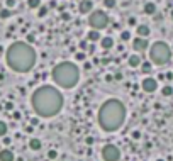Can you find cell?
<instances>
[{
	"instance_id": "cell-11",
	"label": "cell",
	"mask_w": 173,
	"mask_h": 161,
	"mask_svg": "<svg viewBox=\"0 0 173 161\" xmlns=\"http://www.w3.org/2000/svg\"><path fill=\"white\" fill-rule=\"evenodd\" d=\"M100 46H102L105 51H109V49L114 48V39H112L111 36H105V37H100Z\"/></svg>"
},
{
	"instance_id": "cell-1",
	"label": "cell",
	"mask_w": 173,
	"mask_h": 161,
	"mask_svg": "<svg viewBox=\"0 0 173 161\" xmlns=\"http://www.w3.org/2000/svg\"><path fill=\"white\" fill-rule=\"evenodd\" d=\"M65 99L63 93L53 85H43V87L36 88L34 93L31 95V105H32L34 112L43 119L55 117L61 112Z\"/></svg>"
},
{
	"instance_id": "cell-30",
	"label": "cell",
	"mask_w": 173,
	"mask_h": 161,
	"mask_svg": "<svg viewBox=\"0 0 173 161\" xmlns=\"http://www.w3.org/2000/svg\"><path fill=\"white\" fill-rule=\"evenodd\" d=\"M139 137H141V132L139 131H134L133 132V139H139Z\"/></svg>"
},
{
	"instance_id": "cell-23",
	"label": "cell",
	"mask_w": 173,
	"mask_h": 161,
	"mask_svg": "<svg viewBox=\"0 0 173 161\" xmlns=\"http://www.w3.org/2000/svg\"><path fill=\"white\" fill-rule=\"evenodd\" d=\"M85 58H87V54H85L83 51H78L77 54H75V59H77V61H85Z\"/></svg>"
},
{
	"instance_id": "cell-19",
	"label": "cell",
	"mask_w": 173,
	"mask_h": 161,
	"mask_svg": "<svg viewBox=\"0 0 173 161\" xmlns=\"http://www.w3.org/2000/svg\"><path fill=\"white\" fill-rule=\"evenodd\" d=\"M161 95H163V97H171V95H173V88L170 87V85L163 87V88H161Z\"/></svg>"
},
{
	"instance_id": "cell-21",
	"label": "cell",
	"mask_w": 173,
	"mask_h": 161,
	"mask_svg": "<svg viewBox=\"0 0 173 161\" xmlns=\"http://www.w3.org/2000/svg\"><path fill=\"white\" fill-rule=\"evenodd\" d=\"M7 131H9L7 124H5L4 121H0V137H4V136L7 134Z\"/></svg>"
},
{
	"instance_id": "cell-27",
	"label": "cell",
	"mask_w": 173,
	"mask_h": 161,
	"mask_svg": "<svg viewBox=\"0 0 173 161\" xmlns=\"http://www.w3.org/2000/svg\"><path fill=\"white\" fill-rule=\"evenodd\" d=\"M0 17H2V19L10 17V9H4V10H0Z\"/></svg>"
},
{
	"instance_id": "cell-5",
	"label": "cell",
	"mask_w": 173,
	"mask_h": 161,
	"mask_svg": "<svg viewBox=\"0 0 173 161\" xmlns=\"http://www.w3.org/2000/svg\"><path fill=\"white\" fill-rule=\"evenodd\" d=\"M149 59H151V63H155L158 66L170 63V59H171V49H170V46L166 43H163V41L155 43L149 48Z\"/></svg>"
},
{
	"instance_id": "cell-17",
	"label": "cell",
	"mask_w": 173,
	"mask_h": 161,
	"mask_svg": "<svg viewBox=\"0 0 173 161\" xmlns=\"http://www.w3.org/2000/svg\"><path fill=\"white\" fill-rule=\"evenodd\" d=\"M144 14H146V15H153V14H156V5L153 4V2H148V4L144 5Z\"/></svg>"
},
{
	"instance_id": "cell-8",
	"label": "cell",
	"mask_w": 173,
	"mask_h": 161,
	"mask_svg": "<svg viewBox=\"0 0 173 161\" xmlns=\"http://www.w3.org/2000/svg\"><path fill=\"white\" fill-rule=\"evenodd\" d=\"M141 88H143L146 93H153V92L158 90V80H156V78H151V77H146L141 81Z\"/></svg>"
},
{
	"instance_id": "cell-37",
	"label": "cell",
	"mask_w": 173,
	"mask_h": 161,
	"mask_svg": "<svg viewBox=\"0 0 173 161\" xmlns=\"http://www.w3.org/2000/svg\"><path fill=\"white\" fill-rule=\"evenodd\" d=\"M83 68H85V70H90L92 66H90V63H85V65H83Z\"/></svg>"
},
{
	"instance_id": "cell-3",
	"label": "cell",
	"mask_w": 173,
	"mask_h": 161,
	"mask_svg": "<svg viewBox=\"0 0 173 161\" xmlns=\"http://www.w3.org/2000/svg\"><path fill=\"white\" fill-rule=\"evenodd\" d=\"M97 121L102 131L115 132L122 127L126 121V105L117 99H109L100 105Z\"/></svg>"
},
{
	"instance_id": "cell-26",
	"label": "cell",
	"mask_w": 173,
	"mask_h": 161,
	"mask_svg": "<svg viewBox=\"0 0 173 161\" xmlns=\"http://www.w3.org/2000/svg\"><path fill=\"white\" fill-rule=\"evenodd\" d=\"M48 158L49 159H56V158H58V151L56 149H49L48 151Z\"/></svg>"
},
{
	"instance_id": "cell-35",
	"label": "cell",
	"mask_w": 173,
	"mask_h": 161,
	"mask_svg": "<svg viewBox=\"0 0 173 161\" xmlns=\"http://www.w3.org/2000/svg\"><path fill=\"white\" fill-rule=\"evenodd\" d=\"M129 24H131V26H134V24H136V19L131 17V19H129Z\"/></svg>"
},
{
	"instance_id": "cell-22",
	"label": "cell",
	"mask_w": 173,
	"mask_h": 161,
	"mask_svg": "<svg viewBox=\"0 0 173 161\" xmlns=\"http://www.w3.org/2000/svg\"><path fill=\"white\" fill-rule=\"evenodd\" d=\"M115 5H117L115 0H103V7H105V9H114Z\"/></svg>"
},
{
	"instance_id": "cell-13",
	"label": "cell",
	"mask_w": 173,
	"mask_h": 161,
	"mask_svg": "<svg viewBox=\"0 0 173 161\" xmlns=\"http://www.w3.org/2000/svg\"><path fill=\"white\" fill-rule=\"evenodd\" d=\"M136 32H137V36L139 37H148L149 36V32H151V29L146 26V24H139V26L136 27Z\"/></svg>"
},
{
	"instance_id": "cell-16",
	"label": "cell",
	"mask_w": 173,
	"mask_h": 161,
	"mask_svg": "<svg viewBox=\"0 0 173 161\" xmlns=\"http://www.w3.org/2000/svg\"><path fill=\"white\" fill-rule=\"evenodd\" d=\"M29 148H31L32 151H39L41 148H43V143H41L37 137H32V139L29 141Z\"/></svg>"
},
{
	"instance_id": "cell-15",
	"label": "cell",
	"mask_w": 173,
	"mask_h": 161,
	"mask_svg": "<svg viewBox=\"0 0 173 161\" xmlns=\"http://www.w3.org/2000/svg\"><path fill=\"white\" fill-rule=\"evenodd\" d=\"M127 63H129V66H131V68H137V66L141 65L139 54H131V56H129V59H127Z\"/></svg>"
},
{
	"instance_id": "cell-28",
	"label": "cell",
	"mask_w": 173,
	"mask_h": 161,
	"mask_svg": "<svg viewBox=\"0 0 173 161\" xmlns=\"http://www.w3.org/2000/svg\"><path fill=\"white\" fill-rule=\"evenodd\" d=\"M5 4H7V9H14L15 7V0H7Z\"/></svg>"
},
{
	"instance_id": "cell-36",
	"label": "cell",
	"mask_w": 173,
	"mask_h": 161,
	"mask_svg": "<svg viewBox=\"0 0 173 161\" xmlns=\"http://www.w3.org/2000/svg\"><path fill=\"white\" fill-rule=\"evenodd\" d=\"M27 41H29V43H32V41H34V36H32V34H29V36H27Z\"/></svg>"
},
{
	"instance_id": "cell-10",
	"label": "cell",
	"mask_w": 173,
	"mask_h": 161,
	"mask_svg": "<svg viewBox=\"0 0 173 161\" xmlns=\"http://www.w3.org/2000/svg\"><path fill=\"white\" fill-rule=\"evenodd\" d=\"M78 10H80V14H90L93 10V2L92 0H80Z\"/></svg>"
},
{
	"instance_id": "cell-20",
	"label": "cell",
	"mask_w": 173,
	"mask_h": 161,
	"mask_svg": "<svg viewBox=\"0 0 173 161\" xmlns=\"http://www.w3.org/2000/svg\"><path fill=\"white\" fill-rule=\"evenodd\" d=\"M29 9H39L41 7V0H27Z\"/></svg>"
},
{
	"instance_id": "cell-6",
	"label": "cell",
	"mask_w": 173,
	"mask_h": 161,
	"mask_svg": "<svg viewBox=\"0 0 173 161\" xmlns=\"http://www.w3.org/2000/svg\"><path fill=\"white\" fill-rule=\"evenodd\" d=\"M88 24L92 29L95 31H102L109 26V15L103 10H92L88 15Z\"/></svg>"
},
{
	"instance_id": "cell-24",
	"label": "cell",
	"mask_w": 173,
	"mask_h": 161,
	"mask_svg": "<svg viewBox=\"0 0 173 161\" xmlns=\"http://www.w3.org/2000/svg\"><path fill=\"white\" fill-rule=\"evenodd\" d=\"M37 10H39V14H37L39 17H46V14H48V7H44V5H41Z\"/></svg>"
},
{
	"instance_id": "cell-12",
	"label": "cell",
	"mask_w": 173,
	"mask_h": 161,
	"mask_svg": "<svg viewBox=\"0 0 173 161\" xmlns=\"http://www.w3.org/2000/svg\"><path fill=\"white\" fill-rule=\"evenodd\" d=\"M14 151L12 149H2L0 151V161H14Z\"/></svg>"
},
{
	"instance_id": "cell-4",
	"label": "cell",
	"mask_w": 173,
	"mask_h": 161,
	"mask_svg": "<svg viewBox=\"0 0 173 161\" xmlns=\"http://www.w3.org/2000/svg\"><path fill=\"white\" fill-rule=\"evenodd\" d=\"M51 78L58 87L70 90L77 87L80 81V68L73 61H61L53 68Z\"/></svg>"
},
{
	"instance_id": "cell-33",
	"label": "cell",
	"mask_w": 173,
	"mask_h": 161,
	"mask_svg": "<svg viewBox=\"0 0 173 161\" xmlns=\"http://www.w3.org/2000/svg\"><path fill=\"white\" fill-rule=\"evenodd\" d=\"M85 143H87V144H92L93 143V137H92V136H88V137L85 139Z\"/></svg>"
},
{
	"instance_id": "cell-18",
	"label": "cell",
	"mask_w": 173,
	"mask_h": 161,
	"mask_svg": "<svg viewBox=\"0 0 173 161\" xmlns=\"http://www.w3.org/2000/svg\"><path fill=\"white\" fill-rule=\"evenodd\" d=\"M141 71L143 73H151V70H153V63L151 61H144V63H141Z\"/></svg>"
},
{
	"instance_id": "cell-9",
	"label": "cell",
	"mask_w": 173,
	"mask_h": 161,
	"mask_svg": "<svg viewBox=\"0 0 173 161\" xmlns=\"http://www.w3.org/2000/svg\"><path fill=\"white\" fill-rule=\"evenodd\" d=\"M148 46H149V43H148V37H139L137 36L136 39L133 41V49L137 53H143L148 49Z\"/></svg>"
},
{
	"instance_id": "cell-34",
	"label": "cell",
	"mask_w": 173,
	"mask_h": 161,
	"mask_svg": "<svg viewBox=\"0 0 173 161\" xmlns=\"http://www.w3.org/2000/svg\"><path fill=\"white\" fill-rule=\"evenodd\" d=\"M112 80H114V77H112V75H105V81H109V83H111Z\"/></svg>"
},
{
	"instance_id": "cell-29",
	"label": "cell",
	"mask_w": 173,
	"mask_h": 161,
	"mask_svg": "<svg viewBox=\"0 0 173 161\" xmlns=\"http://www.w3.org/2000/svg\"><path fill=\"white\" fill-rule=\"evenodd\" d=\"M80 48L81 49H87V48H88V41H80Z\"/></svg>"
},
{
	"instance_id": "cell-2",
	"label": "cell",
	"mask_w": 173,
	"mask_h": 161,
	"mask_svg": "<svg viewBox=\"0 0 173 161\" xmlns=\"http://www.w3.org/2000/svg\"><path fill=\"white\" fill-rule=\"evenodd\" d=\"M36 59H37L36 49L29 43H24V41L12 43L5 49V63L15 73L31 71L34 68V65H36Z\"/></svg>"
},
{
	"instance_id": "cell-25",
	"label": "cell",
	"mask_w": 173,
	"mask_h": 161,
	"mask_svg": "<svg viewBox=\"0 0 173 161\" xmlns=\"http://www.w3.org/2000/svg\"><path fill=\"white\" fill-rule=\"evenodd\" d=\"M121 39L122 41H129L131 39V32H129V31H122L121 32Z\"/></svg>"
},
{
	"instance_id": "cell-38",
	"label": "cell",
	"mask_w": 173,
	"mask_h": 161,
	"mask_svg": "<svg viewBox=\"0 0 173 161\" xmlns=\"http://www.w3.org/2000/svg\"><path fill=\"white\" fill-rule=\"evenodd\" d=\"M156 161H165V159H161V158H160V159H156Z\"/></svg>"
},
{
	"instance_id": "cell-31",
	"label": "cell",
	"mask_w": 173,
	"mask_h": 161,
	"mask_svg": "<svg viewBox=\"0 0 173 161\" xmlns=\"http://www.w3.org/2000/svg\"><path fill=\"white\" fill-rule=\"evenodd\" d=\"M4 144H5V146H9V144H10V137H7V136H4Z\"/></svg>"
},
{
	"instance_id": "cell-7",
	"label": "cell",
	"mask_w": 173,
	"mask_h": 161,
	"mask_svg": "<svg viewBox=\"0 0 173 161\" xmlns=\"http://www.w3.org/2000/svg\"><path fill=\"white\" fill-rule=\"evenodd\" d=\"M102 159L103 161H119L121 159V149L115 144H105L102 148Z\"/></svg>"
},
{
	"instance_id": "cell-32",
	"label": "cell",
	"mask_w": 173,
	"mask_h": 161,
	"mask_svg": "<svg viewBox=\"0 0 173 161\" xmlns=\"http://www.w3.org/2000/svg\"><path fill=\"white\" fill-rule=\"evenodd\" d=\"M165 78H166V80H173V73H171V71H168V73L165 75Z\"/></svg>"
},
{
	"instance_id": "cell-14",
	"label": "cell",
	"mask_w": 173,
	"mask_h": 161,
	"mask_svg": "<svg viewBox=\"0 0 173 161\" xmlns=\"http://www.w3.org/2000/svg\"><path fill=\"white\" fill-rule=\"evenodd\" d=\"M100 31H95V29H90L88 34H87V41H90V43H95V41H100Z\"/></svg>"
}]
</instances>
